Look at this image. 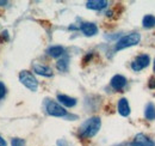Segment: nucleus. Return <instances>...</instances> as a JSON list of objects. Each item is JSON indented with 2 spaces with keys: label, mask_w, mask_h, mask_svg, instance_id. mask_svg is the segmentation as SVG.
I'll return each mask as SVG.
<instances>
[{
  "label": "nucleus",
  "mask_w": 155,
  "mask_h": 146,
  "mask_svg": "<svg viewBox=\"0 0 155 146\" xmlns=\"http://www.w3.org/2000/svg\"><path fill=\"white\" fill-rule=\"evenodd\" d=\"M100 126H101V121L99 117H91L86 120L80 127V137L85 139L94 137L99 132Z\"/></svg>",
  "instance_id": "obj_1"
},
{
  "label": "nucleus",
  "mask_w": 155,
  "mask_h": 146,
  "mask_svg": "<svg viewBox=\"0 0 155 146\" xmlns=\"http://www.w3.org/2000/svg\"><path fill=\"white\" fill-rule=\"evenodd\" d=\"M140 41H141V35L138 33L128 34V35L122 37L116 43V50H122V49H125V48L136 46V44L140 43Z\"/></svg>",
  "instance_id": "obj_2"
},
{
  "label": "nucleus",
  "mask_w": 155,
  "mask_h": 146,
  "mask_svg": "<svg viewBox=\"0 0 155 146\" xmlns=\"http://www.w3.org/2000/svg\"><path fill=\"white\" fill-rule=\"evenodd\" d=\"M19 80L20 83L28 88L30 91H37L38 89V82L37 79L34 77V74L29 71H21L19 73Z\"/></svg>",
  "instance_id": "obj_3"
},
{
  "label": "nucleus",
  "mask_w": 155,
  "mask_h": 146,
  "mask_svg": "<svg viewBox=\"0 0 155 146\" xmlns=\"http://www.w3.org/2000/svg\"><path fill=\"white\" fill-rule=\"evenodd\" d=\"M45 110L50 116H55V117H63L67 115V110L62 106H60L58 103L50 101V99L45 102Z\"/></svg>",
  "instance_id": "obj_4"
},
{
  "label": "nucleus",
  "mask_w": 155,
  "mask_h": 146,
  "mask_svg": "<svg viewBox=\"0 0 155 146\" xmlns=\"http://www.w3.org/2000/svg\"><path fill=\"white\" fill-rule=\"evenodd\" d=\"M149 64H150V56L147 54H141L131 62V68L135 72H140V71L144 70L146 67H148Z\"/></svg>",
  "instance_id": "obj_5"
},
{
  "label": "nucleus",
  "mask_w": 155,
  "mask_h": 146,
  "mask_svg": "<svg viewBox=\"0 0 155 146\" xmlns=\"http://www.w3.org/2000/svg\"><path fill=\"white\" fill-rule=\"evenodd\" d=\"M110 85L112 89H115L116 91H120L125 85H127V79L125 77L120 75V74H116L111 78V82H110Z\"/></svg>",
  "instance_id": "obj_6"
},
{
  "label": "nucleus",
  "mask_w": 155,
  "mask_h": 146,
  "mask_svg": "<svg viewBox=\"0 0 155 146\" xmlns=\"http://www.w3.org/2000/svg\"><path fill=\"white\" fill-rule=\"evenodd\" d=\"M129 146H155L154 141L152 139H149L148 137H146L144 134H137L134 139V141Z\"/></svg>",
  "instance_id": "obj_7"
},
{
  "label": "nucleus",
  "mask_w": 155,
  "mask_h": 146,
  "mask_svg": "<svg viewBox=\"0 0 155 146\" xmlns=\"http://www.w3.org/2000/svg\"><path fill=\"white\" fill-rule=\"evenodd\" d=\"M80 30L82 31V34L85 36H94L98 33V28L94 23H90V22H85L80 25Z\"/></svg>",
  "instance_id": "obj_8"
},
{
  "label": "nucleus",
  "mask_w": 155,
  "mask_h": 146,
  "mask_svg": "<svg viewBox=\"0 0 155 146\" xmlns=\"http://www.w3.org/2000/svg\"><path fill=\"white\" fill-rule=\"evenodd\" d=\"M117 109H118L119 115H122V116H124V117L129 116V114H130V106H129L128 99H127V98H120V99L118 101Z\"/></svg>",
  "instance_id": "obj_9"
},
{
  "label": "nucleus",
  "mask_w": 155,
  "mask_h": 146,
  "mask_svg": "<svg viewBox=\"0 0 155 146\" xmlns=\"http://www.w3.org/2000/svg\"><path fill=\"white\" fill-rule=\"evenodd\" d=\"M34 71H35V73H37L39 75H43V77H51L53 75V71L49 66L41 65V64H34Z\"/></svg>",
  "instance_id": "obj_10"
},
{
  "label": "nucleus",
  "mask_w": 155,
  "mask_h": 146,
  "mask_svg": "<svg viewBox=\"0 0 155 146\" xmlns=\"http://www.w3.org/2000/svg\"><path fill=\"white\" fill-rule=\"evenodd\" d=\"M106 6H107V1H105V0H91V1H87V4H86L87 9L96 10V11L103 10Z\"/></svg>",
  "instance_id": "obj_11"
},
{
  "label": "nucleus",
  "mask_w": 155,
  "mask_h": 146,
  "mask_svg": "<svg viewBox=\"0 0 155 146\" xmlns=\"http://www.w3.org/2000/svg\"><path fill=\"white\" fill-rule=\"evenodd\" d=\"M58 101L62 106L68 107V108H72L77 104V99L73 97H69L67 95H58Z\"/></svg>",
  "instance_id": "obj_12"
},
{
  "label": "nucleus",
  "mask_w": 155,
  "mask_h": 146,
  "mask_svg": "<svg viewBox=\"0 0 155 146\" xmlns=\"http://www.w3.org/2000/svg\"><path fill=\"white\" fill-rule=\"evenodd\" d=\"M47 53L51 57H58V56L64 54V48L61 47V46H51L50 48H48Z\"/></svg>",
  "instance_id": "obj_13"
},
{
  "label": "nucleus",
  "mask_w": 155,
  "mask_h": 146,
  "mask_svg": "<svg viewBox=\"0 0 155 146\" xmlns=\"http://www.w3.org/2000/svg\"><path fill=\"white\" fill-rule=\"evenodd\" d=\"M144 116L147 120H155V106L150 102L146 106L144 109Z\"/></svg>",
  "instance_id": "obj_14"
},
{
  "label": "nucleus",
  "mask_w": 155,
  "mask_h": 146,
  "mask_svg": "<svg viewBox=\"0 0 155 146\" xmlns=\"http://www.w3.org/2000/svg\"><path fill=\"white\" fill-rule=\"evenodd\" d=\"M142 25H143V28H146V29L154 28L155 16H153V15H147V16H144V17H143V20H142Z\"/></svg>",
  "instance_id": "obj_15"
},
{
  "label": "nucleus",
  "mask_w": 155,
  "mask_h": 146,
  "mask_svg": "<svg viewBox=\"0 0 155 146\" xmlns=\"http://www.w3.org/2000/svg\"><path fill=\"white\" fill-rule=\"evenodd\" d=\"M56 67H58V71L61 72H66L68 70V57H63V59H60L56 64Z\"/></svg>",
  "instance_id": "obj_16"
},
{
  "label": "nucleus",
  "mask_w": 155,
  "mask_h": 146,
  "mask_svg": "<svg viewBox=\"0 0 155 146\" xmlns=\"http://www.w3.org/2000/svg\"><path fill=\"white\" fill-rule=\"evenodd\" d=\"M11 145L12 146H25V141H24L23 139H20V138H15V139H12Z\"/></svg>",
  "instance_id": "obj_17"
},
{
  "label": "nucleus",
  "mask_w": 155,
  "mask_h": 146,
  "mask_svg": "<svg viewBox=\"0 0 155 146\" xmlns=\"http://www.w3.org/2000/svg\"><path fill=\"white\" fill-rule=\"evenodd\" d=\"M5 93H6V88H5V85L0 82V99L5 96Z\"/></svg>",
  "instance_id": "obj_18"
},
{
  "label": "nucleus",
  "mask_w": 155,
  "mask_h": 146,
  "mask_svg": "<svg viewBox=\"0 0 155 146\" xmlns=\"http://www.w3.org/2000/svg\"><path fill=\"white\" fill-rule=\"evenodd\" d=\"M148 86H149L150 89H155V78H150V79H149Z\"/></svg>",
  "instance_id": "obj_19"
},
{
  "label": "nucleus",
  "mask_w": 155,
  "mask_h": 146,
  "mask_svg": "<svg viewBox=\"0 0 155 146\" xmlns=\"http://www.w3.org/2000/svg\"><path fill=\"white\" fill-rule=\"evenodd\" d=\"M58 146H68V144H67V141H66V140L61 139V140H58Z\"/></svg>",
  "instance_id": "obj_20"
},
{
  "label": "nucleus",
  "mask_w": 155,
  "mask_h": 146,
  "mask_svg": "<svg viewBox=\"0 0 155 146\" xmlns=\"http://www.w3.org/2000/svg\"><path fill=\"white\" fill-rule=\"evenodd\" d=\"M0 146H7L6 141H5V139H2L1 137H0Z\"/></svg>",
  "instance_id": "obj_21"
},
{
  "label": "nucleus",
  "mask_w": 155,
  "mask_h": 146,
  "mask_svg": "<svg viewBox=\"0 0 155 146\" xmlns=\"http://www.w3.org/2000/svg\"><path fill=\"white\" fill-rule=\"evenodd\" d=\"M7 4V1H0V5H6Z\"/></svg>",
  "instance_id": "obj_22"
},
{
  "label": "nucleus",
  "mask_w": 155,
  "mask_h": 146,
  "mask_svg": "<svg viewBox=\"0 0 155 146\" xmlns=\"http://www.w3.org/2000/svg\"><path fill=\"white\" fill-rule=\"evenodd\" d=\"M154 72H155V61H154Z\"/></svg>",
  "instance_id": "obj_23"
}]
</instances>
